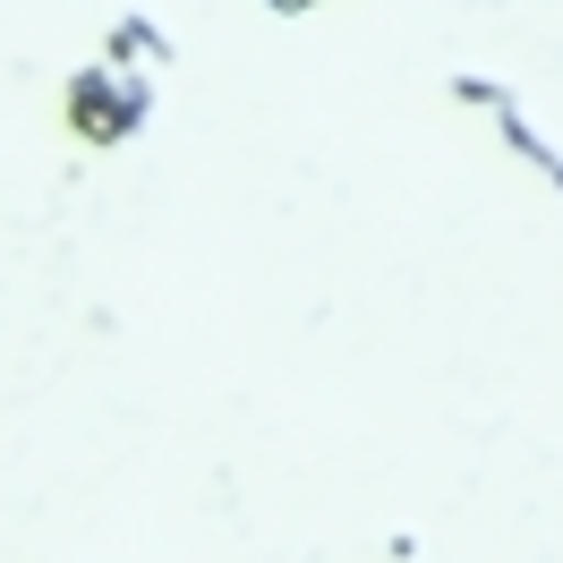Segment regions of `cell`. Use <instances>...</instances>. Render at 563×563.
Masks as SVG:
<instances>
[{
	"label": "cell",
	"instance_id": "obj_1",
	"mask_svg": "<svg viewBox=\"0 0 563 563\" xmlns=\"http://www.w3.org/2000/svg\"><path fill=\"white\" fill-rule=\"evenodd\" d=\"M60 120L77 129V145H129L145 120H154V77H129V69H111V60H86V69L69 77Z\"/></svg>",
	"mask_w": 563,
	"mask_h": 563
},
{
	"label": "cell",
	"instance_id": "obj_2",
	"mask_svg": "<svg viewBox=\"0 0 563 563\" xmlns=\"http://www.w3.org/2000/svg\"><path fill=\"white\" fill-rule=\"evenodd\" d=\"M103 60L111 69H129V77H154V69H172V35L154 26V18H111V35H103Z\"/></svg>",
	"mask_w": 563,
	"mask_h": 563
},
{
	"label": "cell",
	"instance_id": "obj_3",
	"mask_svg": "<svg viewBox=\"0 0 563 563\" xmlns=\"http://www.w3.org/2000/svg\"><path fill=\"white\" fill-rule=\"evenodd\" d=\"M495 137L512 145V154H521V163H529V172H538V179H555V188H563V145L547 137V129H538V120H529V103H512V111H495Z\"/></svg>",
	"mask_w": 563,
	"mask_h": 563
},
{
	"label": "cell",
	"instance_id": "obj_4",
	"mask_svg": "<svg viewBox=\"0 0 563 563\" xmlns=\"http://www.w3.org/2000/svg\"><path fill=\"white\" fill-rule=\"evenodd\" d=\"M453 103H470V111H512L521 103V95H512V86H504V77H478V69H453Z\"/></svg>",
	"mask_w": 563,
	"mask_h": 563
},
{
	"label": "cell",
	"instance_id": "obj_5",
	"mask_svg": "<svg viewBox=\"0 0 563 563\" xmlns=\"http://www.w3.org/2000/svg\"><path fill=\"white\" fill-rule=\"evenodd\" d=\"M274 18H308V9H324V0H265Z\"/></svg>",
	"mask_w": 563,
	"mask_h": 563
}]
</instances>
